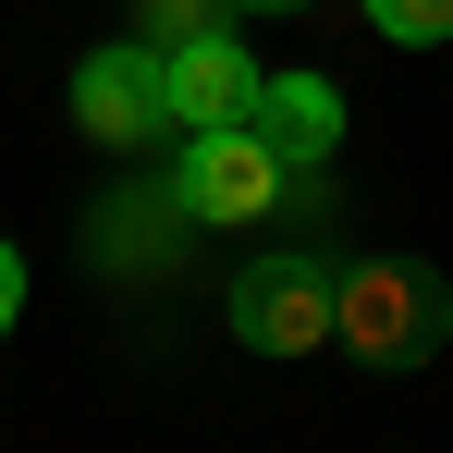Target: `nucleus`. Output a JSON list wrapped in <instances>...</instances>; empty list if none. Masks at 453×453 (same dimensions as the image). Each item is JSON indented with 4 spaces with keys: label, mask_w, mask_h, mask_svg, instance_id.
<instances>
[{
    "label": "nucleus",
    "mask_w": 453,
    "mask_h": 453,
    "mask_svg": "<svg viewBox=\"0 0 453 453\" xmlns=\"http://www.w3.org/2000/svg\"><path fill=\"white\" fill-rule=\"evenodd\" d=\"M331 343L356 356V368H429L453 343V282L429 257H343L331 270Z\"/></svg>",
    "instance_id": "f257e3e1"
},
{
    "label": "nucleus",
    "mask_w": 453,
    "mask_h": 453,
    "mask_svg": "<svg viewBox=\"0 0 453 453\" xmlns=\"http://www.w3.org/2000/svg\"><path fill=\"white\" fill-rule=\"evenodd\" d=\"M233 343L245 356H319L331 343V257L319 245H257L233 270Z\"/></svg>",
    "instance_id": "f03ea898"
},
{
    "label": "nucleus",
    "mask_w": 453,
    "mask_h": 453,
    "mask_svg": "<svg viewBox=\"0 0 453 453\" xmlns=\"http://www.w3.org/2000/svg\"><path fill=\"white\" fill-rule=\"evenodd\" d=\"M172 184H184V209L209 233H245V221H270L295 196V159L270 148L257 123H233V135H172Z\"/></svg>",
    "instance_id": "7ed1b4c3"
},
{
    "label": "nucleus",
    "mask_w": 453,
    "mask_h": 453,
    "mask_svg": "<svg viewBox=\"0 0 453 453\" xmlns=\"http://www.w3.org/2000/svg\"><path fill=\"white\" fill-rule=\"evenodd\" d=\"M74 135H98V148H159V135H184L172 123V74H159L148 37H111V50H86L74 62Z\"/></svg>",
    "instance_id": "20e7f679"
},
{
    "label": "nucleus",
    "mask_w": 453,
    "mask_h": 453,
    "mask_svg": "<svg viewBox=\"0 0 453 453\" xmlns=\"http://www.w3.org/2000/svg\"><path fill=\"white\" fill-rule=\"evenodd\" d=\"M159 74H172V123L184 135H233V123H257V98H270V74H257V50L245 37H184V50H159Z\"/></svg>",
    "instance_id": "39448f33"
},
{
    "label": "nucleus",
    "mask_w": 453,
    "mask_h": 453,
    "mask_svg": "<svg viewBox=\"0 0 453 453\" xmlns=\"http://www.w3.org/2000/svg\"><path fill=\"white\" fill-rule=\"evenodd\" d=\"M172 221H196V209H184L172 172H148L135 196L98 209V270H172Z\"/></svg>",
    "instance_id": "423d86ee"
},
{
    "label": "nucleus",
    "mask_w": 453,
    "mask_h": 453,
    "mask_svg": "<svg viewBox=\"0 0 453 453\" xmlns=\"http://www.w3.org/2000/svg\"><path fill=\"white\" fill-rule=\"evenodd\" d=\"M257 135L295 159V172H319V159H331V135H343V98H331V74H270V98H257Z\"/></svg>",
    "instance_id": "0eeeda50"
},
{
    "label": "nucleus",
    "mask_w": 453,
    "mask_h": 453,
    "mask_svg": "<svg viewBox=\"0 0 453 453\" xmlns=\"http://www.w3.org/2000/svg\"><path fill=\"white\" fill-rule=\"evenodd\" d=\"M233 0H135V37L148 50H184V37H221Z\"/></svg>",
    "instance_id": "6e6552de"
},
{
    "label": "nucleus",
    "mask_w": 453,
    "mask_h": 453,
    "mask_svg": "<svg viewBox=\"0 0 453 453\" xmlns=\"http://www.w3.org/2000/svg\"><path fill=\"white\" fill-rule=\"evenodd\" d=\"M368 25L392 37V50H441V37H453V0H368Z\"/></svg>",
    "instance_id": "1a4fd4ad"
},
{
    "label": "nucleus",
    "mask_w": 453,
    "mask_h": 453,
    "mask_svg": "<svg viewBox=\"0 0 453 453\" xmlns=\"http://www.w3.org/2000/svg\"><path fill=\"white\" fill-rule=\"evenodd\" d=\"M12 319H25V257L0 245V331H12Z\"/></svg>",
    "instance_id": "9d476101"
},
{
    "label": "nucleus",
    "mask_w": 453,
    "mask_h": 453,
    "mask_svg": "<svg viewBox=\"0 0 453 453\" xmlns=\"http://www.w3.org/2000/svg\"><path fill=\"white\" fill-rule=\"evenodd\" d=\"M233 12H306V0H233Z\"/></svg>",
    "instance_id": "9b49d317"
}]
</instances>
